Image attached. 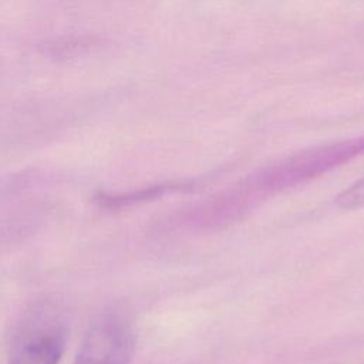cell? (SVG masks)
Wrapping results in <instances>:
<instances>
[{"mask_svg": "<svg viewBox=\"0 0 364 364\" xmlns=\"http://www.w3.org/2000/svg\"><path fill=\"white\" fill-rule=\"evenodd\" d=\"M134 334L118 314L101 316L87 331L74 364H129Z\"/></svg>", "mask_w": 364, "mask_h": 364, "instance_id": "7a4b0ae2", "label": "cell"}, {"mask_svg": "<svg viewBox=\"0 0 364 364\" xmlns=\"http://www.w3.org/2000/svg\"><path fill=\"white\" fill-rule=\"evenodd\" d=\"M67 341V328L61 317L41 309L30 313L13 337L9 364H58Z\"/></svg>", "mask_w": 364, "mask_h": 364, "instance_id": "6da1fadb", "label": "cell"}]
</instances>
